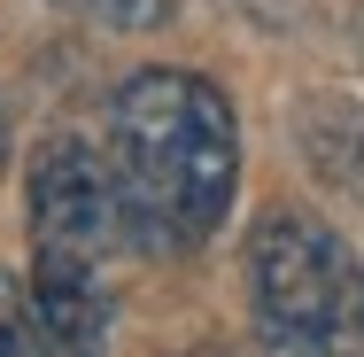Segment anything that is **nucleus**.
<instances>
[{"label":"nucleus","mask_w":364,"mask_h":357,"mask_svg":"<svg viewBox=\"0 0 364 357\" xmlns=\"http://www.w3.org/2000/svg\"><path fill=\"white\" fill-rule=\"evenodd\" d=\"M0 357H63L47 342V326H39V311H31L16 272H0Z\"/></svg>","instance_id":"5"},{"label":"nucleus","mask_w":364,"mask_h":357,"mask_svg":"<svg viewBox=\"0 0 364 357\" xmlns=\"http://www.w3.org/2000/svg\"><path fill=\"white\" fill-rule=\"evenodd\" d=\"M77 16H93L101 31H155L171 24V0H70Z\"/></svg>","instance_id":"6"},{"label":"nucleus","mask_w":364,"mask_h":357,"mask_svg":"<svg viewBox=\"0 0 364 357\" xmlns=\"http://www.w3.org/2000/svg\"><path fill=\"white\" fill-rule=\"evenodd\" d=\"M0 163H8V117H0Z\"/></svg>","instance_id":"7"},{"label":"nucleus","mask_w":364,"mask_h":357,"mask_svg":"<svg viewBox=\"0 0 364 357\" xmlns=\"http://www.w3.org/2000/svg\"><path fill=\"white\" fill-rule=\"evenodd\" d=\"M186 357H225V350H186Z\"/></svg>","instance_id":"8"},{"label":"nucleus","mask_w":364,"mask_h":357,"mask_svg":"<svg viewBox=\"0 0 364 357\" xmlns=\"http://www.w3.org/2000/svg\"><path fill=\"white\" fill-rule=\"evenodd\" d=\"M31 202V311L63 357H101L117 319V257L132 241L109 163L85 140H47L23 179Z\"/></svg>","instance_id":"2"},{"label":"nucleus","mask_w":364,"mask_h":357,"mask_svg":"<svg viewBox=\"0 0 364 357\" xmlns=\"http://www.w3.org/2000/svg\"><path fill=\"white\" fill-rule=\"evenodd\" d=\"M109 148H117L109 179H117L132 241L178 257L225 225L232 179H240V125L202 71L124 78L109 101Z\"/></svg>","instance_id":"1"},{"label":"nucleus","mask_w":364,"mask_h":357,"mask_svg":"<svg viewBox=\"0 0 364 357\" xmlns=\"http://www.w3.org/2000/svg\"><path fill=\"white\" fill-rule=\"evenodd\" d=\"M302 140H310V163H318L333 187L364 195V117L357 109H310Z\"/></svg>","instance_id":"4"},{"label":"nucleus","mask_w":364,"mask_h":357,"mask_svg":"<svg viewBox=\"0 0 364 357\" xmlns=\"http://www.w3.org/2000/svg\"><path fill=\"white\" fill-rule=\"evenodd\" d=\"M248 303L279 357H364V257L310 210L248 233Z\"/></svg>","instance_id":"3"}]
</instances>
